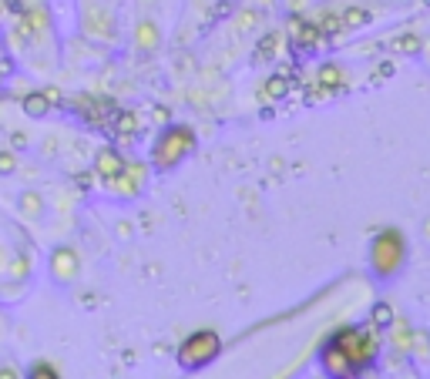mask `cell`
Wrapping results in <instances>:
<instances>
[{"mask_svg": "<svg viewBox=\"0 0 430 379\" xmlns=\"http://www.w3.org/2000/svg\"><path fill=\"white\" fill-rule=\"evenodd\" d=\"M393 322H397V312H393V305H390V302H373V309H370V326H373V329L386 333Z\"/></svg>", "mask_w": 430, "mask_h": 379, "instance_id": "ba28073f", "label": "cell"}, {"mask_svg": "<svg viewBox=\"0 0 430 379\" xmlns=\"http://www.w3.org/2000/svg\"><path fill=\"white\" fill-rule=\"evenodd\" d=\"M286 31H289L292 47H299V51H320V47H326V41H330L313 17H289V27H286Z\"/></svg>", "mask_w": 430, "mask_h": 379, "instance_id": "5b68a950", "label": "cell"}, {"mask_svg": "<svg viewBox=\"0 0 430 379\" xmlns=\"http://www.w3.org/2000/svg\"><path fill=\"white\" fill-rule=\"evenodd\" d=\"M51 101H54V98H47V94H31V98H24V111L34 114V118H41V114H47Z\"/></svg>", "mask_w": 430, "mask_h": 379, "instance_id": "4fadbf2b", "label": "cell"}, {"mask_svg": "<svg viewBox=\"0 0 430 379\" xmlns=\"http://www.w3.org/2000/svg\"><path fill=\"white\" fill-rule=\"evenodd\" d=\"M330 343L346 356L353 376L373 369L377 356H380V329H373V326H343L330 335Z\"/></svg>", "mask_w": 430, "mask_h": 379, "instance_id": "6da1fadb", "label": "cell"}, {"mask_svg": "<svg viewBox=\"0 0 430 379\" xmlns=\"http://www.w3.org/2000/svg\"><path fill=\"white\" fill-rule=\"evenodd\" d=\"M279 44H282V34H279V31L266 34V37L259 41V47H256V54H252V61H256V64L273 61V58H276V51H279Z\"/></svg>", "mask_w": 430, "mask_h": 379, "instance_id": "9c48e42d", "label": "cell"}, {"mask_svg": "<svg viewBox=\"0 0 430 379\" xmlns=\"http://www.w3.org/2000/svg\"><path fill=\"white\" fill-rule=\"evenodd\" d=\"M343 84H346V74H343V67H339V64H322L320 74H316V84L309 88V98H313V101H322V98L337 94Z\"/></svg>", "mask_w": 430, "mask_h": 379, "instance_id": "8992f818", "label": "cell"}, {"mask_svg": "<svg viewBox=\"0 0 430 379\" xmlns=\"http://www.w3.org/2000/svg\"><path fill=\"white\" fill-rule=\"evenodd\" d=\"M286 91H289V77H286V74H273V77H269V84H266V98L279 101V98H286Z\"/></svg>", "mask_w": 430, "mask_h": 379, "instance_id": "5bb4252c", "label": "cell"}, {"mask_svg": "<svg viewBox=\"0 0 430 379\" xmlns=\"http://www.w3.org/2000/svg\"><path fill=\"white\" fill-rule=\"evenodd\" d=\"M424 239L430 242V218H424Z\"/></svg>", "mask_w": 430, "mask_h": 379, "instance_id": "ffe728a7", "label": "cell"}, {"mask_svg": "<svg viewBox=\"0 0 430 379\" xmlns=\"http://www.w3.org/2000/svg\"><path fill=\"white\" fill-rule=\"evenodd\" d=\"M11 168H14V161H11V158L4 154V158H0V171H11Z\"/></svg>", "mask_w": 430, "mask_h": 379, "instance_id": "d6986e66", "label": "cell"}, {"mask_svg": "<svg viewBox=\"0 0 430 379\" xmlns=\"http://www.w3.org/2000/svg\"><path fill=\"white\" fill-rule=\"evenodd\" d=\"M370 272L377 279H393V275L407 265V239L397 225L380 228L373 239H370Z\"/></svg>", "mask_w": 430, "mask_h": 379, "instance_id": "7a4b0ae2", "label": "cell"}, {"mask_svg": "<svg viewBox=\"0 0 430 379\" xmlns=\"http://www.w3.org/2000/svg\"><path fill=\"white\" fill-rule=\"evenodd\" d=\"M219 352H222V339H219V333H212V329H199V333H192L182 346H178L175 359H178V366H182L185 373H195V369H205Z\"/></svg>", "mask_w": 430, "mask_h": 379, "instance_id": "277c9868", "label": "cell"}, {"mask_svg": "<svg viewBox=\"0 0 430 379\" xmlns=\"http://www.w3.org/2000/svg\"><path fill=\"white\" fill-rule=\"evenodd\" d=\"M373 14H370L367 7H343V24H346V31H353V27H367Z\"/></svg>", "mask_w": 430, "mask_h": 379, "instance_id": "7c38bea8", "label": "cell"}, {"mask_svg": "<svg viewBox=\"0 0 430 379\" xmlns=\"http://www.w3.org/2000/svg\"><path fill=\"white\" fill-rule=\"evenodd\" d=\"M195 148V131L188 124H169L152 145V165L158 171H169Z\"/></svg>", "mask_w": 430, "mask_h": 379, "instance_id": "3957f363", "label": "cell"}, {"mask_svg": "<svg viewBox=\"0 0 430 379\" xmlns=\"http://www.w3.org/2000/svg\"><path fill=\"white\" fill-rule=\"evenodd\" d=\"M34 376H37V379H44V376H58V369H51L47 363H37V369H34Z\"/></svg>", "mask_w": 430, "mask_h": 379, "instance_id": "ac0fdd59", "label": "cell"}, {"mask_svg": "<svg viewBox=\"0 0 430 379\" xmlns=\"http://www.w3.org/2000/svg\"><path fill=\"white\" fill-rule=\"evenodd\" d=\"M414 356H420V359H430V335L424 333V329H417L414 333V349H410Z\"/></svg>", "mask_w": 430, "mask_h": 379, "instance_id": "9a60e30c", "label": "cell"}, {"mask_svg": "<svg viewBox=\"0 0 430 379\" xmlns=\"http://www.w3.org/2000/svg\"><path fill=\"white\" fill-rule=\"evenodd\" d=\"M124 158L115 148H105V152L98 154V161H94V171L105 178V182H115V178H122V171H124Z\"/></svg>", "mask_w": 430, "mask_h": 379, "instance_id": "52a82bcc", "label": "cell"}, {"mask_svg": "<svg viewBox=\"0 0 430 379\" xmlns=\"http://www.w3.org/2000/svg\"><path fill=\"white\" fill-rule=\"evenodd\" d=\"M393 71H397V67H393V61H384L380 67H377V81H384V77H393Z\"/></svg>", "mask_w": 430, "mask_h": 379, "instance_id": "e0dca14e", "label": "cell"}, {"mask_svg": "<svg viewBox=\"0 0 430 379\" xmlns=\"http://www.w3.org/2000/svg\"><path fill=\"white\" fill-rule=\"evenodd\" d=\"M390 329H393V335H390V339H393V349H400V352H410V349H414V329H410L407 322H393Z\"/></svg>", "mask_w": 430, "mask_h": 379, "instance_id": "8fae6325", "label": "cell"}, {"mask_svg": "<svg viewBox=\"0 0 430 379\" xmlns=\"http://www.w3.org/2000/svg\"><path fill=\"white\" fill-rule=\"evenodd\" d=\"M390 51H397V54H420L424 51V41H420V34H397L393 41H390Z\"/></svg>", "mask_w": 430, "mask_h": 379, "instance_id": "30bf717a", "label": "cell"}, {"mask_svg": "<svg viewBox=\"0 0 430 379\" xmlns=\"http://www.w3.org/2000/svg\"><path fill=\"white\" fill-rule=\"evenodd\" d=\"M118 128H115V131H118V135H135V131H138V121H135V114H118Z\"/></svg>", "mask_w": 430, "mask_h": 379, "instance_id": "2e32d148", "label": "cell"}]
</instances>
